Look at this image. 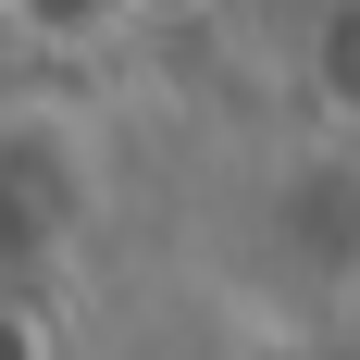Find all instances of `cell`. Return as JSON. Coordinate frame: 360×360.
I'll return each mask as SVG.
<instances>
[{
  "label": "cell",
  "mask_w": 360,
  "mask_h": 360,
  "mask_svg": "<svg viewBox=\"0 0 360 360\" xmlns=\"http://www.w3.org/2000/svg\"><path fill=\"white\" fill-rule=\"evenodd\" d=\"M37 25H87V13H100V0H25Z\"/></svg>",
  "instance_id": "obj_1"
}]
</instances>
